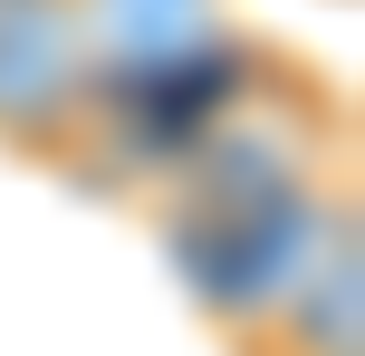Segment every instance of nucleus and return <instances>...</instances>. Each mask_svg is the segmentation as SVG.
Masks as SVG:
<instances>
[{
  "instance_id": "f257e3e1",
  "label": "nucleus",
  "mask_w": 365,
  "mask_h": 356,
  "mask_svg": "<svg viewBox=\"0 0 365 356\" xmlns=\"http://www.w3.org/2000/svg\"><path fill=\"white\" fill-rule=\"evenodd\" d=\"M96 135V77L68 0H0V154L38 173H77Z\"/></svg>"
},
{
  "instance_id": "f03ea898",
  "label": "nucleus",
  "mask_w": 365,
  "mask_h": 356,
  "mask_svg": "<svg viewBox=\"0 0 365 356\" xmlns=\"http://www.w3.org/2000/svg\"><path fill=\"white\" fill-rule=\"evenodd\" d=\"M231 356H365V212L356 203H336L327 241L231 337Z\"/></svg>"
}]
</instances>
